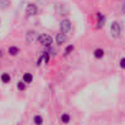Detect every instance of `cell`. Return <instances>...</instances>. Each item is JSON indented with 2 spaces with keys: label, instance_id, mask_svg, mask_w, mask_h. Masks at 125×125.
Here are the masks:
<instances>
[{
  "label": "cell",
  "instance_id": "ba28073f",
  "mask_svg": "<svg viewBox=\"0 0 125 125\" xmlns=\"http://www.w3.org/2000/svg\"><path fill=\"white\" fill-rule=\"evenodd\" d=\"M19 53H20V49H19L17 47H14V45H12V47L9 48V54H10V55L15 56V55H17Z\"/></svg>",
  "mask_w": 125,
  "mask_h": 125
},
{
  "label": "cell",
  "instance_id": "ffe728a7",
  "mask_svg": "<svg viewBox=\"0 0 125 125\" xmlns=\"http://www.w3.org/2000/svg\"><path fill=\"white\" fill-rule=\"evenodd\" d=\"M1 55H3V52H1V50H0V56H1Z\"/></svg>",
  "mask_w": 125,
  "mask_h": 125
},
{
  "label": "cell",
  "instance_id": "ac0fdd59",
  "mask_svg": "<svg viewBox=\"0 0 125 125\" xmlns=\"http://www.w3.org/2000/svg\"><path fill=\"white\" fill-rule=\"evenodd\" d=\"M120 68H121V69H125V58H123V59L120 60Z\"/></svg>",
  "mask_w": 125,
  "mask_h": 125
},
{
  "label": "cell",
  "instance_id": "2e32d148",
  "mask_svg": "<svg viewBox=\"0 0 125 125\" xmlns=\"http://www.w3.org/2000/svg\"><path fill=\"white\" fill-rule=\"evenodd\" d=\"M61 121L65 123V124H68V123L70 121V115H69V114H62V115H61Z\"/></svg>",
  "mask_w": 125,
  "mask_h": 125
},
{
  "label": "cell",
  "instance_id": "8fae6325",
  "mask_svg": "<svg viewBox=\"0 0 125 125\" xmlns=\"http://www.w3.org/2000/svg\"><path fill=\"white\" fill-rule=\"evenodd\" d=\"M10 5V0H0V8L1 9H6Z\"/></svg>",
  "mask_w": 125,
  "mask_h": 125
},
{
  "label": "cell",
  "instance_id": "52a82bcc",
  "mask_svg": "<svg viewBox=\"0 0 125 125\" xmlns=\"http://www.w3.org/2000/svg\"><path fill=\"white\" fill-rule=\"evenodd\" d=\"M97 17H98V25H97V27L101 28V27L104 26V16L101 12H97Z\"/></svg>",
  "mask_w": 125,
  "mask_h": 125
},
{
  "label": "cell",
  "instance_id": "4fadbf2b",
  "mask_svg": "<svg viewBox=\"0 0 125 125\" xmlns=\"http://www.w3.org/2000/svg\"><path fill=\"white\" fill-rule=\"evenodd\" d=\"M1 81H3L4 83H9V82H10V75L6 74V73L3 74V75H1Z\"/></svg>",
  "mask_w": 125,
  "mask_h": 125
},
{
  "label": "cell",
  "instance_id": "30bf717a",
  "mask_svg": "<svg viewBox=\"0 0 125 125\" xmlns=\"http://www.w3.org/2000/svg\"><path fill=\"white\" fill-rule=\"evenodd\" d=\"M103 55H104V52H103V49H96V50H94V56H96L97 59H101V58H103Z\"/></svg>",
  "mask_w": 125,
  "mask_h": 125
},
{
  "label": "cell",
  "instance_id": "5b68a950",
  "mask_svg": "<svg viewBox=\"0 0 125 125\" xmlns=\"http://www.w3.org/2000/svg\"><path fill=\"white\" fill-rule=\"evenodd\" d=\"M38 34H37V32L36 31H28L27 33H26V41H27V43H30V44H32V43H34L36 41H38Z\"/></svg>",
  "mask_w": 125,
  "mask_h": 125
},
{
  "label": "cell",
  "instance_id": "e0dca14e",
  "mask_svg": "<svg viewBox=\"0 0 125 125\" xmlns=\"http://www.w3.org/2000/svg\"><path fill=\"white\" fill-rule=\"evenodd\" d=\"M17 88H19L20 91H23V90L26 88L25 82H23V81H19V82H17Z\"/></svg>",
  "mask_w": 125,
  "mask_h": 125
},
{
  "label": "cell",
  "instance_id": "8992f818",
  "mask_svg": "<svg viewBox=\"0 0 125 125\" xmlns=\"http://www.w3.org/2000/svg\"><path fill=\"white\" fill-rule=\"evenodd\" d=\"M66 42V36H65V33H58L56 34V43L58 44H62V43H65Z\"/></svg>",
  "mask_w": 125,
  "mask_h": 125
},
{
  "label": "cell",
  "instance_id": "d6986e66",
  "mask_svg": "<svg viewBox=\"0 0 125 125\" xmlns=\"http://www.w3.org/2000/svg\"><path fill=\"white\" fill-rule=\"evenodd\" d=\"M121 12H123V14H125V3L123 4V8H121Z\"/></svg>",
  "mask_w": 125,
  "mask_h": 125
},
{
  "label": "cell",
  "instance_id": "5bb4252c",
  "mask_svg": "<svg viewBox=\"0 0 125 125\" xmlns=\"http://www.w3.org/2000/svg\"><path fill=\"white\" fill-rule=\"evenodd\" d=\"M33 121H34L36 125H42V123H43V118H42L41 115H36L34 119H33Z\"/></svg>",
  "mask_w": 125,
  "mask_h": 125
},
{
  "label": "cell",
  "instance_id": "7c38bea8",
  "mask_svg": "<svg viewBox=\"0 0 125 125\" xmlns=\"http://www.w3.org/2000/svg\"><path fill=\"white\" fill-rule=\"evenodd\" d=\"M41 61H44L45 64H47V62L49 61V55H48V53H47V52H44V53H43L42 58L39 59V62H41ZM39 62H38V64H39Z\"/></svg>",
  "mask_w": 125,
  "mask_h": 125
},
{
  "label": "cell",
  "instance_id": "3957f363",
  "mask_svg": "<svg viewBox=\"0 0 125 125\" xmlns=\"http://www.w3.org/2000/svg\"><path fill=\"white\" fill-rule=\"evenodd\" d=\"M71 30V21L70 20H62L60 22V32L61 33H68Z\"/></svg>",
  "mask_w": 125,
  "mask_h": 125
},
{
  "label": "cell",
  "instance_id": "7a4b0ae2",
  "mask_svg": "<svg viewBox=\"0 0 125 125\" xmlns=\"http://www.w3.org/2000/svg\"><path fill=\"white\" fill-rule=\"evenodd\" d=\"M120 32H121V30H120V26H119V23L118 22H112V25H110V34H112V37H114V38H118L119 36H120Z\"/></svg>",
  "mask_w": 125,
  "mask_h": 125
},
{
  "label": "cell",
  "instance_id": "9c48e42d",
  "mask_svg": "<svg viewBox=\"0 0 125 125\" xmlns=\"http://www.w3.org/2000/svg\"><path fill=\"white\" fill-rule=\"evenodd\" d=\"M32 80H33V76H32L30 73H26V74L23 75V82L30 83V82H32Z\"/></svg>",
  "mask_w": 125,
  "mask_h": 125
},
{
  "label": "cell",
  "instance_id": "6da1fadb",
  "mask_svg": "<svg viewBox=\"0 0 125 125\" xmlns=\"http://www.w3.org/2000/svg\"><path fill=\"white\" fill-rule=\"evenodd\" d=\"M38 42L41 44H43L44 47H50L52 43H53V38L50 36H48V34H41L38 37Z\"/></svg>",
  "mask_w": 125,
  "mask_h": 125
},
{
  "label": "cell",
  "instance_id": "277c9868",
  "mask_svg": "<svg viewBox=\"0 0 125 125\" xmlns=\"http://www.w3.org/2000/svg\"><path fill=\"white\" fill-rule=\"evenodd\" d=\"M37 12H38V8H37L36 4H32V3L27 4V6H26L27 16H34V15H37Z\"/></svg>",
  "mask_w": 125,
  "mask_h": 125
},
{
  "label": "cell",
  "instance_id": "9a60e30c",
  "mask_svg": "<svg viewBox=\"0 0 125 125\" xmlns=\"http://www.w3.org/2000/svg\"><path fill=\"white\" fill-rule=\"evenodd\" d=\"M74 49H75V47H74L73 44L68 45V47L65 48V52H64V53H65V55H69L70 53H73V50H74Z\"/></svg>",
  "mask_w": 125,
  "mask_h": 125
}]
</instances>
